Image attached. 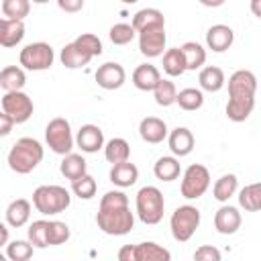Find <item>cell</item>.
Returning a JSON list of instances; mask_svg holds the SVG:
<instances>
[{
	"instance_id": "obj_44",
	"label": "cell",
	"mask_w": 261,
	"mask_h": 261,
	"mask_svg": "<svg viewBox=\"0 0 261 261\" xmlns=\"http://www.w3.org/2000/svg\"><path fill=\"white\" fill-rule=\"evenodd\" d=\"M108 206H128V196L122 190H110L100 198V208Z\"/></svg>"
},
{
	"instance_id": "obj_17",
	"label": "cell",
	"mask_w": 261,
	"mask_h": 261,
	"mask_svg": "<svg viewBox=\"0 0 261 261\" xmlns=\"http://www.w3.org/2000/svg\"><path fill=\"white\" fill-rule=\"evenodd\" d=\"M194 135L190 128L186 126H175L169 135H167V145H169V151L175 155V157H186L194 151Z\"/></svg>"
},
{
	"instance_id": "obj_43",
	"label": "cell",
	"mask_w": 261,
	"mask_h": 261,
	"mask_svg": "<svg viewBox=\"0 0 261 261\" xmlns=\"http://www.w3.org/2000/svg\"><path fill=\"white\" fill-rule=\"evenodd\" d=\"M75 43H77L82 49H86L92 57L102 55V41H100V37H96L94 33H84V35H80V37L75 39Z\"/></svg>"
},
{
	"instance_id": "obj_25",
	"label": "cell",
	"mask_w": 261,
	"mask_h": 261,
	"mask_svg": "<svg viewBox=\"0 0 261 261\" xmlns=\"http://www.w3.org/2000/svg\"><path fill=\"white\" fill-rule=\"evenodd\" d=\"M198 82H200V88L204 92H220L226 84V77H224V71L216 65H206L200 69V75H198Z\"/></svg>"
},
{
	"instance_id": "obj_28",
	"label": "cell",
	"mask_w": 261,
	"mask_h": 261,
	"mask_svg": "<svg viewBox=\"0 0 261 261\" xmlns=\"http://www.w3.org/2000/svg\"><path fill=\"white\" fill-rule=\"evenodd\" d=\"M59 171H61L63 177H67V179L73 181V179L82 177L84 173H88V163H86V159L82 155L67 153V155H63V159L59 163Z\"/></svg>"
},
{
	"instance_id": "obj_46",
	"label": "cell",
	"mask_w": 261,
	"mask_h": 261,
	"mask_svg": "<svg viewBox=\"0 0 261 261\" xmlns=\"http://www.w3.org/2000/svg\"><path fill=\"white\" fill-rule=\"evenodd\" d=\"M57 6L63 10V12H80L84 8V0H57Z\"/></svg>"
},
{
	"instance_id": "obj_37",
	"label": "cell",
	"mask_w": 261,
	"mask_h": 261,
	"mask_svg": "<svg viewBox=\"0 0 261 261\" xmlns=\"http://www.w3.org/2000/svg\"><path fill=\"white\" fill-rule=\"evenodd\" d=\"M29 241L37 247V249H45L49 247V220H33L29 224Z\"/></svg>"
},
{
	"instance_id": "obj_29",
	"label": "cell",
	"mask_w": 261,
	"mask_h": 261,
	"mask_svg": "<svg viewBox=\"0 0 261 261\" xmlns=\"http://www.w3.org/2000/svg\"><path fill=\"white\" fill-rule=\"evenodd\" d=\"M27 84V75L24 69L18 65H6L0 71V88L4 92H14V90H22Z\"/></svg>"
},
{
	"instance_id": "obj_39",
	"label": "cell",
	"mask_w": 261,
	"mask_h": 261,
	"mask_svg": "<svg viewBox=\"0 0 261 261\" xmlns=\"http://www.w3.org/2000/svg\"><path fill=\"white\" fill-rule=\"evenodd\" d=\"M31 12V0H2V14L4 18L24 20Z\"/></svg>"
},
{
	"instance_id": "obj_32",
	"label": "cell",
	"mask_w": 261,
	"mask_h": 261,
	"mask_svg": "<svg viewBox=\"0 0 261 261\" xmlns=\"http://www.w3.org/2000/svg\"><path fill=\"white\" fill-rule=\"evenodd\" d=\"M237 190H239V179H237V175H234V173H224V175H220V177L214 181V186H212V196H214V200H218V202H228V198L234 196Z\"/></svg>"
},
{
	"instance_id": "obj_42",
	"label": "cell",
	"mask_w": 261,
	"mask_h": 261,
	"mask_svg": "<svg viewBox=\"0 0 261 261\" xmlns=\"http://www.w3.org/2000/svg\"><path fill=\"white\" fill-rule=\"evenodd\" d=\"M71 237V230L65 222L61 220H49V247H55V245H63L67 243Z\"/></svg>"
},
{
	"instance_id": "obj_1",
	"label": "cell",
	"mask_w": 261,
	"mask_h": 261,
	"mask_svg": "<svg viewBox=\"0 0 261 261\" xmlns=\"http://www.w3.org/2000/svg\"><path fill=\"white\" fill-rule=\"evenodd\" d=\"M43 145L33 139V137H22L18 139L12 149L8 151V167L14 171V173H20V175H27L31 173L41 161H43Z\"/></svg>"
},
{
	"instance_id": "obj_53",
	"label": "cell",
	"mask_w": 261,
	"mask_h": 261,
	"mask_svg": "<svg viewBox=\"0 0 261 261\" xmlns=\"http://www.w3.org/2000/svg\"><path fill=\"white\" fill-rule=\"evenodd\" d=\"M35 4H45V2H49V0H33Z\"/></svg>"
},
{
	"instance_id": "obj_20",
	"label": "cell",
	"mask_w": 261,
	"mask_h": 261,
	"mask_svg": "<svg viewBox=\"0 0 261 261\" xmlns=\"http://www.w3.org/2000/svg\"><path fill=\"white\" fill-rule=\"evenodd\" d=\"M139 179V167L130 161H120L114 163L110 169V181L118 188H130Z\"/></svg>"
},
{
	"instance_id": "obj_49",
	"label": "cell",
	"mask_w": 261,
	"mask_h": 261,
	"mask_svg": "<svg viewBox=\"0 0 261 261\" xmlns=\"http://www.w3.org/2000/svg\"><path fill=\"white\" fill-rule=\"evenodd\" d=\"M8 222H2L0 224V245H8Z\"/></svg>"
},
{
	"instance_id": "obj_19",
	"label": "cell",
	"mask_w": 261,
	"mask_h": 261,
	"mask_svg": "<svg viewBox=\"0 0 261 261\" xmlns=\"http://www.w3.org/2000/svg\"><path fill=\"white\" fill-rule=\"evenodd\" d=\"M24 39V22L16 18H2L0 20V45L10 49L16 47Z\"/></svg>"
},
{
	"instance_id": "obj_2",
	"label": "cell",
	"mask_w": 261,
	"mask_h": 261,
	"mask_svg": "<svg viewBox=\"0 0 261 261\" xmlns=\"http://www.w3.org/2000/svg\"><path fill=\"white\" fill-rule=\"evenodd\" d=\"M96 224L104 234L110 237H122L128 234L135 226V214L130 212L128 206H108V208H98L96 214Z\"/></svg>"
},
{
	"instance_id": "obj_10",
	"label": "cell",
	"mask_w": 261,
	"mask_h": 261,
	"mask_svg": "<svg viewBox=\"0 0 261 261\" xmlns=\"http://www.w3.org/2000/svg\"><path fill=\"white\" fill-rule=\"evenodd\" d=\"M165 43H167L165 27H155V29H147L139 33V51L149 59L163 55Z\"/></svg>"
},
{
	"instance_id": "obj_31",
	"label": "cell",
	"mask_w": 261,
	"mask_h": 261,
	"mask_svg": "<svg viewBox=\"0 0 261 261\" xmlns=\"http://www.w3.org/2000/svg\"><path fill=\"white\" fill-rule=\"evenodd\" d=\"M104 157L108 163H120V161H128L130 157V145L122 139V137H114L104 145Z\"/></svg>"
},
{
	"instance_id": "obj_24",
	"label": "cell",
	"mask_w": 261,
	"mask_h": 261,
	"mask_svg": "<svg viewBox=\"0 0 261 261\" xmlns=\"http://www.w3.org/2000/svg\"><path fill=\"white\" fill-rule=\"evenodd\" d=\"M153 173L159 181H173L179 177L181 167H179V159L175 155H163L155 161L153 165Z\"/></svg>"
},
{
	"instance_id": "obj_22",
	"label": "cell",
	"mask_w": 261,
	"mask_h": 261,
	"mask_svg": "<svg viewBox=\"0 0 261 261\" xmlns=\"http://www.w3.org/2000/svg\"><path fill=\"white\" fill-rule=\"evenodd\" d=\"M4 214H6V222L12 228H20L31 218V202L24 200V198H16V200H12L8 204V208H6Z\"/></svg>"
},
{
	"instance_id": "obj_30",
	"label": "cell",
	"mask_w": 261,
	"mask_h": 261,
	"mask_svg": "<svg viewBox=\"0 0 261 261\" xmlns=\"http://www.w3.org/2000/svg\"><path fill=\"white\" fill-rule=\"evenodd\" d=\"M163 71L169 75V77H177L181 75L184 71H188L186 67V57H184V51L181 47H171L163 53Z\"/></svg>"
},
{
	"instance_id": "obj_14",
	"label": "cell",
	"mask_w": 261,
	"mask_h": 261,
	"mask_svg": "<svg viewBox=\"0 0 261 261\" xmlns=\"http://www.w3.org/2000/svg\"><path fill=\"white\" fill-rule=\"evenodd\" d=\"M75 145L84 153H96V151H100L106 145L104 143L102 128L96 126V124H84V126H80L77 135H75Z\"/></svg>"
},
{
	"instance_id": "obj_41",
	"label": "cell",
	"mask_w": 261,
	"mask_h": 261,
	"mask_svg": "<svg viewBox=\"0 0 261 261\" xmlns=\"http://www.w3.org/2000/svg\"><path fill=\"white\" fill-rule=\"evenodd\" d=\"M135 35H137V31H135V27L128 24V22H116V24H112L110 31H108V37H110V41H112L114 45H128V43L135 39Z\"/></svg>"
},
{
	"instance_id": "obj_7",
	"label": "cell",
	"mask_w": 261,
	"mask_h": 261,
	"mask_svg": "<svg viewBox=\"0 0 261 261\" xmlns=\"http://www.w3.org/2000/svg\"><path fill=\"white\" fill-rule=\"evenodd\" d=\"M208 188H210L208 167H204L200 163H192L190 167H186V171L181 175V186H179V192L186 200H198L200 196L206 194Z\"/></svg>"
},
{
	"instance_id": "obj_3",
	"label": "cell",
	"mask_w": 261,
	"mask_h": 261,
	"mask_svg": "<svg viewBox=\"0 0 261 261\" xmlns=\"http://www.w3.org/2000/svg\"><path fill=\"white\" fill-rule=\"evenodd\" d=\"M135 208L143 224H159L165 212V200H163L161 190L155 186L141 188L135 198Z\"/></svg>"
},
{
	"instance_id": "obj_51",
	"label": "cell",
	"mask_w": 261,
	"mask_h": 261,
	"mask_svg": "<svg viewBox=\"0 0 261 261\" xmlns=\"http://www.w3.org/2000/svg\"><path fill=\"white\" fill-rule=\"evenodd\" d=\"M226 0H200V4L202 6H208V8H218V6H222Z\"/></svg>"
},
{
	"instance_id": "obj_9",
	"label": "cell",
	"mask_w": 261,
	"mask_h": 261,
	"mask_svg": "<svg viewBox=\"0 0 261 261\" xmlns=\"http://www.w3.org/2000/svg\"><path fill=\"white\" fill-rule=\"evenodd\" d=\"M0 106H2V112L10 114L14 118L16 124H22L27 122L31 116H33V100L29 98V94H24L22 90H14V92H4L2 100H0Z\"/></svg>"
},
{
	"instance_id": "obj_13",
	"label": "cell",
	"mask_w": 261,
	"mask_h": 261,
	"mask_svg": "<svg viewBox=\"0 0 261 261\" xmlns=\"http://www.w3.org/2000/svg\"><path fill=\"white\" fill-rule=\"evenodd\" d=\"M241 222H243V218H241L239 208H234L230 204L220 206L214 214V228L220 234H234L241 228Z\"/></svg>"
},
{
	"instance_id": "obj_5",
	"label": "cell",
	"mask_w": 261,
	"mask_h": 261,
	"mask_svg": "<svg viewBox=\"0 0 261 261\" xmlns=\"http://www.w3.org/2000/svg\"><path fill=\"white\" fill-rule=\"evenodd\" d=\"M200 210L192 204H184L177 206L169 218V228H171V237L177 243H186L194 237V232L200 226Z\"/></svg>"
},
{
	"instance_id": "obj_15",
	"label": "cell",
	"mask_w": 261,
	"mask_h": 261,
	"mask_svg": "<svg viewBox=\"0 0 261 261\" xmlns=\"http://www.w3.org/2000/svg\"><path fill=\"white\" fill-rule=\"evenodd\" d=\"M234 41V31L228 24H212L206 31V47L214 53H224Z\"/></svg>"
},
{
	"instance_id": "obj_35",
	"label": "cell",
	"mask_w": 261,
	"mask_h": 261,
	"mask_svg": "<svg viewBox=\"0 0 261 261\" xmlns=\"http://www.w3.org/2000/svg\"><path fill=\"white\" fill-rule=\"evenodd\" d=\"M175 104H177L181 110H186V112H194V110L202 108V104H204V94H202V90H198V88H184V90L177 92Z\"/></svg>"
},
{
	"instance_id": "obj_36",
	"label": "cell",
	"mask_w": 261,
	"mask_h": 261,
	"mask_svg": "<svg viewBox=\"0 0 261 261\" xmlns=\"http://www.w3.org/2000/svg\"><path fill=\"white\" fill-rule=\"evenodd\" d=\"M153 98H155V102L159 104V106H163V108H167V106H171V104H175V100H177V90H175V84L173 82H169V80H159V84L155 86V90H153Z\"/></svg>"
},
{
	"instance_id": "obj_45",
	"label": "cell",
	"mask_w": 261,
	"mask_h": 261,
	"mask_svg": "<svg viewBox=\"0 0 261 261\" xmlns=\"http://www.w3.org/2000/svg\"><path fill=\"white\" fill-rule=\"evenodd\" d=\"M220 257H222V253L212 245H202L194 251L196 261H220Z\"/></svg>"
},
{
	"instance_id": "obj_23",
	"label": "cell",
	"mask_w": 261,
	"mask_h": 261,
	"mask_svg": "<svg viewBox=\"0 0 261 261\" xmlns=\"http://www.w3.org/2000/svg\"><path fill=\"white\" fill-rule=\"evenodd\" d=\"M137 33L141 31H147V29H155V27H165V16L161 10L157 8H141L139 12H135L133 16V22Z\"/></svg>"
},
{
	"instance_id": "obj_11",
	"label": "cell",
	"mask_w": 261,
	"mask_h": 261,
	"mask_svg": "<svg viewBox=\"0 0 261 261\" xmlns=\"http://www.w3.org/2000/svg\"><path fill=\"white\" fill-rule=\"evenodd\" d=\"M257 77L249 69H237L228 77V98H255Z\"/></svg>"
},
{
	"instance_id": "obj_38",
	"label": "cell",
	"mask_w": 261,
	"mask_h": 261,
	"mask_svg": "<svg viewBox=\"0 0 261 261\" xmlns=\"http://www.w3.org/2000/svg\"><path fill=\"white\" fill-rule=\"evenodd\" d=\"M96 190H98L96 179H94L90 173H84L82 177H77V179L71 181V192H73L80 200H92V198L96 196Z\"/></svg>"
},
{
	"instance_id": "obj_6",
	"label": "cell",
	"mask_w": 261,
	"mask_h": 261,
	"mask_svg": "<svg viewBox=\"0 0 261 261\" xmlns=\"http://www.w3.org/2000/svg\"><path fill=\"white\" fill-rule=\"evenodd\" d=\"M45 141L49 145V149L57 155H67L71 153L73 145H75V139L71 135V126L65 118L57 116L53 120H49L47 128H45Z\"/></svg>"
},
{
	"instance_id": "obj_40",
	"label": "cell",
	"mask_w": 261,
	"mask_h": 261,
	"mask_svg": "<svg viewBox=\"0 0 261 261\" xmlns=\"http://www.w3.org/2000/svg\"><path fill=\"white\" fill-rule=\"evenodd\" d=\"M35 245L31 241H12L6 245V257L10 261H29L33 257Z\"/></svg>"
},
{
	"instance_id": "obj_52",
	"label": "cell",
	"mask_w": 261,
	"mask_h": 261,
	"mask_svg": "<svg viewBox=\"0 0 261 261\" xmlns=\"http://www.w3.org/2000/svg\"><path fill=\"white\" fill-rule=\"evenodd\" d=\"M124 4H135V2H139V0H122Z\"/></svg>"
},
{
	"instance_id": "obj_21",
	"label": "cell",
	"mask_w": 261,
	"mask_h": 261,
	"mask_svg": "<svg viewBox=\"0 0 261 261\" xmlns=\"http://www.w3.org/2000/svg\"><path fill=\"white\" fill-rule=\"evenodd\" d=\"M59 59H61V63L67 67V69H77V67H84V65H88L94 57L86 51V49H82L75 41H71V43H67L63 49H61V55H59Z\"/></svg>"
},
{
	"instance_id": "obj_16",
	"label": "cell",
	"mask_w": 261,
	"mask_h": 261,
	"mask_svg": "<svg viewBox=\"0 0 261 261\" xmlns=\"http://www.w3.org/2000/svg\"><path fill=\"white\" fill-rule=\"evenodd\" d=\"M139 135L145 143H151V145H157V143H163V139H167V124L165 120L157 118V116H145L141 122H139Z\"/></svg>"
},
{
	"instance_id": "obj_4",
	"label": "cell",
	"mask_w": 261,
	"mask_h": 261,
	"mask_svg": "<svg viewBox=\"0 0 261 261\" xmlns=\"http://www.w3.org/2000/svg\"><path fill=\"white\" fill-rule=\"evenodd\" d=\"M69 204H71V196L63 186H39L33 192V206L37 208V212L45 216L59 214L67 210Z\"/></svg>"
},
{
	"instance_id": "obj_12",
	"label": "cell",
	"mask_w": 261,
	"mask_h": 261,
	"mask_svg": "<svg viewBox=\"0 0 261 261\" xmlns=\"http://www.w3.org/2000/svg\"><path fill=\"white\" fill-rule=\"evenodd\" d=\"M94 80H96V84H98L102 90H118V88L124 84V80H126V71H124V67H122L120 63H116V61H106V63H102V65L96 69Z\"/></svg>"
},
{
	"instance_id": "obj_33",
	"label": "cell",
	"mask_w": 261,
	"mask_h": 261,
	"mask_svg": "<svg viewBox=\"0 0 261 261\" xmlns=\"http://www.w3.org/2000/svg\"><path fill=\"white\" fill-rule=\"evenodd\" d=\"M239 206L247 212H261V181L249 184L239 192Z\"/></svg>"
},
{
	"instance_id": "obj_26",
	"label": "cell",
	"mask_w": 261,
	"mask_h": 261,
	"mask_svg": "<svg viewBox=\"0 0 261 261\" xmlns=\"http://www.w3.org/2000/svg\"><path fill=\"white\" fill-rule=\"evenodd\" d=\"M169 259H171V253L153 241L135 245V261H169Z\"/></svg>"
},
{
	"instance_id": "obj_27",
	"label": "cell",
	"mask_w": 261,
	"mask_h": 261,
	"mask_svg": "<svg viewBox=\"0 0 261 261\" xmlns=\"http://www.w3.org/2000/svg\"><path fill=\"white\" fill-rule=\"evenodd\" d=\"M255 108V98H228L226 116L232 122H245Z\"/></svg>"
},
{
	"instance_id": "obj_47",
	"label": "cell",
	"mask_w": 261,
	"mask_h": 261,
	"mask_svg": "<svg viewBox=\"0 0 261 261\" xmlns=\"http://www.w3.org/2000/svg\"><path fill=\"white\" fill-rule=\"evenodd\" d=\"M14 124H16V122H14V118H12L10 114H6V112L0 114V135H2V137L10 135V130H12Z\"/></svg>"
},
{
	"instance_id": "obj_34",
	"label": "cell",
	"mask_w": 261,
	"mask_h": 261,
	"mask_svg": "<svg viewBox=\"0 0 261 261\" xmlns=\"http://www.w3.org/2000/svg\"><path fill=\"white\" fill-rule=\"evenodd\" d=\"M181 51H184V57H186V67L190 71L202 69V65L206 63V49L200 43L188 41V43L181 45Z\"/></svg>"
},
{
	"instance_id": "obj_48",
	"label": "cell",
	"mask_w": 261,
	"mask_h": 261,
	"mask_svg": "<svg viewBox=\"0 0 261 261\" xmlns=\"http://www.w3.org/2000/svg\"><path fill=\"white\" fill-rule=\"evenodd\" d=\"M118 259L120 261H135V245H124L118 251Z\"/></svg>"
},
{
	"instance_id": "obj_8",
	"label": "cell",
	"mask_w": 261,
	"mask_h": 261,
	"mask_svg": "<svg viewBox=\"0 0 261 261\" xmlns=\"http://www.w3.org/2000/svg\"><path fill=\"white\" fill-rule=\"evenodd\" d=\"M53 59H55V53H53V47L49 43H43V41H37V43H29L27 47L20 49V55H18V61L24 69H31V71H45L53 65Z\"/></svg>"
},
{
	"instance_id": "obj_18",
	"label": "cell",
	"mask_w": 261,
	"mask_h": 261,
	"mask_svg": "<svg viewBox=\"0 0 261 261\" xmlns=\"http://www.w3.org/2000/svg\"><path fill=\"white\" fill-rule=\"evenodd\" d=\"M159 80H161V73H159V69H157L155 65H151V63H141V65H137L135 71H133V84H135V88L141 90V92H153L155 86L159 84Z\"/></svg>"
},
{
	"instance_id": "obj_50",
	"label": "cell",
	"mask_w": 261,
	"mask_h": 261,
	"mask_svg": "<svg viewBox=\"0 0 261 261\" xmlns=\"http://www.w3.org/2000/svg\"><path fill=\"white\" fill-rule=\"evenodd\" d=\"M249 8H251V12H253V16H257V18H261V0H251V4H249Z\"/></svg>"
}]
</instances>
